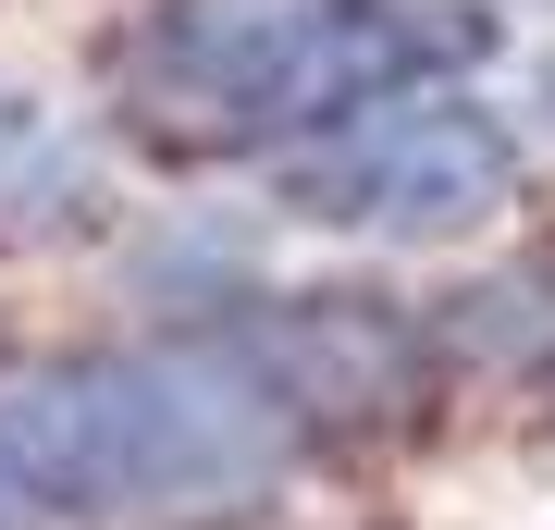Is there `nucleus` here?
<instances>
[{"label":"nucleus","instance_id":"obj_1","mask_svg":"<svg viewBox=\"0 0 555 530\" xmlns=\"http://www.w3.org/2000/svg\"><path fill=\"white\" fill-rule=\"evenodd\" d=\"M272 395L235 371V346H124L50 358L0 395V506L13 518H198L284 469Z\"/></svg>","mask_w":555,"mask_h":530},{"label":"nucleus","instance_id":"obj_2","mask_svg":"<svg viewBox=\"0 0 555 530\" xmlns=\"http://www.w3.org/2000/svg\"><path fill=\"white\" fill-rule=\"evenodd\" d=\"M481 50L444 0H160L112 50V87L173 148H259V137H334V124L420 99Z\"/></svg>","mask_w":555,"mask_h":530},{"label":"nucleus","instance_id":"obj_3","mask_svg":"<svg viewBox=\"0 0 555 530\" xmlns=\"http://www.w3.org/2000/svg\"><path fill=\"white\" fill-rule=\"evenodd\" d=\"M506 185H518V124L481 112V99H456V87L383 99V112L334 124V137L284 173V197H297L309 222H334V235H456V222H481Z\"/></svg>","mask_w":555,"mask_h":530},{"label":"nucleus","instance_id":"obj_4","mask_svg":"<svg viewBox=\"0 0 555 530\" xmlns=\"http://www.w3.org/2000/svg\"><path fill=\"white\" fill-rule=\"evenodd\" d=\"M222 346H235V371L272 395L284 432L396 419V408H420V371H433L420 321L383 309V296H272V309L222 321Z\"/></svg>","mask_w":555,"mask_h":530},{"label":"nucleus","instance_id":"obj_5","mask_svg":"<svg viewBox=\"0 0 555 530\" xmlns=\"http://www.w3.org/2000/svg\"><path fill=\"white\" fill-rule=\"evenodd\" d=\"M444 358L481 383H543L555 371V272H494L444 309Z\"/></svg>","mask_w":555,"mask_h":530},{"label":"nucleus","instance_id":"obj_6","mask_svg":"<svg viewBox=\"0 0 555 530\" xmlns=\"http://www.w3.org/2000/svg\"><path fill=\"white\" fill-rule=\"evenodd\" d=\"M38 185H62V137L25 87H0V210H25Z\"/></svg>","mask_w":555,"mask_h":530}]
</instances>
